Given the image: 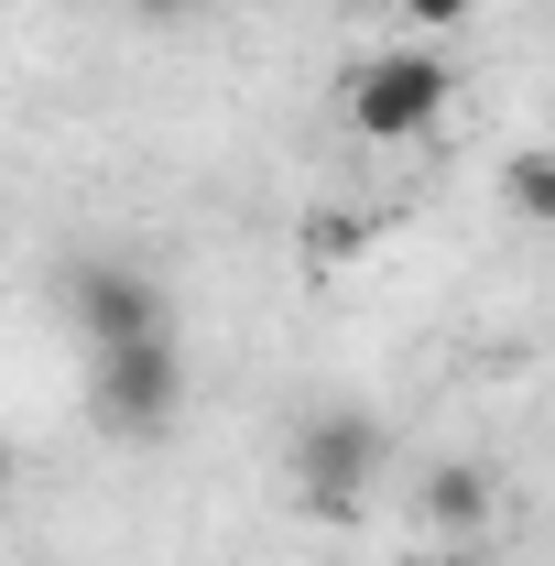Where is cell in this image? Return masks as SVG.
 <instances>
[{
    "label": "cell",
    "mask_w": 555,
    "mask_h": 566,
    "mask_svg": "<svg viewBox=\"0 0 555 566\" xmlns=\"http://www.w3.org/2000/svg\"><path fill=\"white\" fill-rule=\"evenodd\" d=\"M480 0H404V22H425V33H447V22H469Z\"/></svg>",
    "instance_id": "7"
},
{
    "label": "cell",
    "mask_w": 555,
    "mask_h": 566,
    "mask_svg": "<svg viewBox=\"0 0 555 566\" xmlns=\"http://www.w3.org/2000/svg\"><path fill=\"white\" fill-rule=\"evenodd\" d=\"M66 305H76V338L87 349H121V338H164V283L142 262H76L66 273Z\"/></svg>",
    "instance_id": "4"
},
{
    "label": "cell",
    "mask_w": 555,
    "mask_h": 566,
    "mask_svg": "<svg viewBox=\"0 0 555 566\" xmlns=\"http://www.w3.org/2000/svg\"><path fill=\"white\" fill-rule=\"evenodd\" d=\"M11 480H22V458H11V436H0V491H11Z\"/></svg>",
    "instance_id": "8"
},
{
    "label": "cell",
    "mask_w": 555,
    "mask_h": 566,
    "mask_svg": "<svg viewBox=\"0 0 555 566\" xmlns=\"http://www.w3.org/2000/svg\"><path fill=\"white\" fill-rule=\"evenodd\" d=\"M501 197H512V218H545L555 208V164L545 153H512V164H501Z\"/></svg>",
    "instance_id": "6"
},
{
    "label": "cell",
    "mask_w": 555,
    "mask_h": 566,
    "mask_svg": "<svg viewBox=\"0 0 555 566\" xmlns=\"http://www.w3.org/2000/svg\"><path fill=\"white\" fill-rule=\"evenodd\" d=\"M425 523H436V534H480L490 523V469H458V458H447V469L425 480Z\"/></svg>",
    "instance_id": "5"
},
{
    "label": "cell",
    "mask_w": 555,
    "mask_h": 566,
    "mask_svg": "<svg viewBox=\"0 0 555 566\" xmlns=\"http://www.w3.org/2000/svg\"><path fill=\"white\" fill-rule=\"evenodd\" d=\"M338 109H348L359 142H415V132H436V120L458 109V66H447L436 44H381L370 66H348Z\"/></svg>",
    "instance_id": "1"
},
{
    "label": "cell",
    "mask_w": 555,
    "mask_h": 566,
    "mask_svg": "<svg viewBox=\"0 0 555 566\" xmlns=\"http://www.w3.org/2000/svg\"><path fill=\"white\" fill-rule=\"evenodd\" d=\"M153 11H175V0H153Z\"/></svg>",
    "instance_id": "9"
},
{
    "label": "cell",
    "mask_w": 555,
    "mask_h": 566,
    "mask_svg": "<svg viewBox=\"0 0 555 566\" xmlns=\"http://www.w3.org/2000/svg\"><path fill=\"white\" fill-rule=\"evenodd\" d=\"M87 415L109 436H164L186 415V359H175V327L164 338H121V349H87Z\"/></svg>",
    "instance_id": "2"
},
{
    "label": "cell",
    "mask_w": 555,
    "mask_h": 566,
    "mask_svg": "<svg viewBox=\"0 0 555 566\" xmlns=\"http://www.w3.org/2000/svg\"><path fill=\"white\" fill-rule=\"evenodd\" d=\"M381 458H392V424L359 415V403H327V415L294 424V491L316 501V512H348V501L381 480Z\"/></svg>",
    "instance_id": "3"
}]
</instances>
